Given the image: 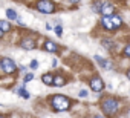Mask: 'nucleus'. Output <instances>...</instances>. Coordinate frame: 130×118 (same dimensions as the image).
<instances>
[{"instance_id": "12", "label": "nucleus", "mask_w": 130, "mask_h": 118, "mask_svg": "<svg viewBox=\"0 0 130 118\" xmlns=\"http://www.w3.org/2000/svg\"><path fill=\"white\" fill-rule=\"evenodd\" d=\"M9 28H11V25H9L6 20H2V22H0V34H5L6 31H9Z\"/></svg>"}, {"instance_id": "11", "label": "nucleus", "mask_w": 130, "mask_h": 118, "mask_svg": "<svg viewBox=\"0 0 130 118\" xmlns=\"http://www.w3.org/2000/svg\"><path fill=\"white\" fill-rule=\"evenodd\" d=\"M54 78H55V77H52L51 74H44V75L41 77V81H43L44 84H52V86H54Z\"/></svg>"}, {"instance_id": "20", "label": "nucleus", "mask_w": 130, "mask_h": 118, "mask_svg": "<svg viewBox=\"0 0 130 118\" xmlns=\"http://www.w3.org/2000/svg\"><path fill=\"white\" fill-rule=\"evenodd\" d=\"M80 97H81V98H86V97H87V91H86V89H81V91H80Z\"/></svg>"}, {"instance_id": "8", "label": "nucleus", "mask_w": 130, "mask_h": 118, "mask_svg": "<svg viewBox=\"0 0 130 118\" xmlns=\"http://www.w3.org/2000/svg\"><path fill=\"white\" fill-rule=\"evenodd\" d=\"M22 46H23V49L31 51V49H34V48H35V41H34L32 38H25V40L22 41Z\"/></svg>"}, {"instance_id": "25", "label": "nucleus", "mask_w": 130, "mask_h": 118, "mask_svg": "<svg viewBox=\"0 0 130 118\" xmlns=\"http://www.w3.org/2000/svg\"><path fill=\"white\" fill-rule=\"evenodd\" d=\"M2 118H5V116H2Z\"/></svg>"}, {"instance_id": "14", "label": "nucleus", "mask_w": 130, "mask_h": 118, "mask_svg": "<svg viewBox=\"0 0 130 118\" xmlns=\"http://www.w3.org/2000/svg\"><path fill=\"white\" fill-rule=\"evenodd\" d=\"M6 16H8V19H11V20H19L17 12H15L14 9H8V11H6Z\"/></svg>"}, {"instance_id": "1", "label": "nucleus", "mask_w": 130, "mask_h": 118, "mask_svg": "<svg viewBox=\"0 0 130 118\" xmlns=\"http://www.w3.org/2000/svg\"><path fill=\"white\" fill-rule=\"evenodd\" d=\"M51 104L55 110L61 112V110H68L71 107V101L68 97H64V95H54L52 100H51Z\"/></svg>"}, {"instance_id": "5", "label": "nucleus", "mask_w": 130, "mask_h": 118, "mask_svg": "<svg viewBox=\"0 0 130 118\" xmlns=\"http://www.w3.org/2000/svg\"><path fill=\"white\" fill-rule=\"evenodd\" d=\"M90 87H92V91H95V92H101V91L104 89V83H103V80H101L100 77H95V78H92V81H90Z\"/></svg>"}, {"instance_id": "18", "label": "nucleus", "mask_w": 130, "mask_h": 118, "mask_svg": "<svg viewBox=\"0 0 130 118\" xmlns=\"http://www.w3.org/2000/svg\"><path fill=\"white\" fill-rule=\"evenodd\" d=\"M55 32H57L58 37H61V34H63V28H61V25H57V26H55Z\"/></svg>"}, {"instance_id": "24", "label": "nucleus", "mask_w": 130, "mask_h": 118, "mask_svg": "<svg viewBox=\"0 0 130 118\" xmlns=\"http://www.w3.org/2000/svg\"><path fill=\"white\" fill-rule=\"evenodd\" d=\"M93 118H103V116H98V115H96V116H93Z\"/></svg>"}, {"instance_id": "4", "label": "nucleus", "mask_w": 130, "mask_h": 118, "mask_svg": "<svg viewBox=\"0 0 130 118\" xmlns=\"http://www.w3.org/2000/svg\"><path fill=\"white\" fill-rule=\"evenodd\" d=\"M37 9L41 14H51V12H54V3L49 2V0H43V2L37 3Z\"/></svg>"}, {"instance_id": "13", "label": "nucleus", "mask_w": 130, "mask_h": 118, "mask_svg": "<svg viewBox=\"0 0 130 118\" xmlns=\"http://www.w3.org/2000/svg\"><path fill=\"white\" fill-rule=\"evenodd\" d=\"M54 86H57V87L64 86V78H63L61 75H55V78H54Z\"/></svg>"}, {"instance_id": "9", "label": "nucleus", "mask_w": 130, "mask_h": 118, "mask_svg": "<svg viewBox=\"0 0 130 118\" xmlns=\"http://www.w3.org/2000/svg\"><path fill=\"white\" fill-rule=\"evenodd\" d=\"M101 12L104 14V17H112V12H113V6H112V5H109V3H104V6H103Z\"/></svg>"}, {"instance_id": "10", "label": "nucleus", "mask_w": 130, "mask_h": 118, "mask_svg": "<svg viewBox=\"0 0 130 118\" xmlns=\"http://www.w3.org/2000/svg\"><path fill=\"white\" fill-rule=\"evenodd\" d=\"M44 48H46V51H47V52H57V51H58V46H57L54 41H46Z\"/></svg>"}, {"instance_id": "3", "label": "nucleus", "mask_w": 130, "mask_h": 118, "mask_svg": "<svg viewBox=\"0 0 130 118\" xmlns=\"http://www.w3.org/2000/svg\"><path fill=\"white\" fill-rule=\"evenodd\" d=\"M0 66H2V71L5 74H12L15 71V63L14 60H11V58H2V63H0Z\"/></svg>"}, {"instance_id": "2", "label": "nucleus", "mask_w": 130, "mask_h": 118, "mask_svg": "<svg viewBox=\"0 0 130 118\" xmlns=\"http://www.w3.org/2000/svg\"><path fill=\"white\" fill-rule=\"evenodd\" d=\"M101 109H103V112H104L106 115H115L116 110H118V101H116L115 98L109 97V98H106V100L101 103Z\"/></svg>"}, {"instance_id": "22", "label": "nucleus", "mask_w": 130, "mask_h": 118, "mask_svg": "<svg viewBox=\"0 0 130 118\" xmlns=\"http://www.w3.org/2000/svg\"><path fill=\"white\" fill-rule=\"evenodd\" d=\"M31 68H32V69L38 68V62H37V60H32V62H31Z\"/></svg>"}, {"instance_id": "23", "label": "nucleus", "mask_w": 130, "mask_h": 118, "mask_svg": "<svg viewBox=\"0 0 130 118\" xmlns=\"http://www.w3.org/2000/svg\"><path fill=\"white\" fill-rule=\"evenodd\" d=\"M127 77H128V78H130V71H128V72H127Z\"/></svg>"}, {"instance_id": "17", "label": "nucleus", "mask_w": 130, "mask_h": 118, "mask_svg": "<svg viewBox=\"0 0 130 118\" xmlns=\"http://www.w3.org/2000/svg\"><path fill=\"white\" fill-rule=\"evenodd\" d=\"M101 43H103V46H104L106 49H110V48L113 46V43H112V41H109V40H103Z\"/></svg>"}, {"instance_id": "6", "label": "nucleus", "mask_w": 130, "mask_h": 118, "mask_svg": "<svg viewBox=\"0 0 130 118\" xmlns=\"http://www.w3.org/2000/svg\"><path fill=\"white\" fill-rule=\"evenodd\" d=\"M93 58H95V60L98 62V65H100V66H103V68H106V69H110V68H112V63H110L109 60H104L103 57H100V55H95Z\"/></svg>"}, {"instance_id": "21", "label": "nucleus", "mask_w": 130, "mask_h": 118, "mask_svg": "<svg viewBox=\"0 0 130 118\" xmlns=\"http://www.w3.org/2000/svg\"><path fill=\"white\" fill-rule=\"evenodd\" d=\"M124 55H125V57H130V45L125 46V49H124Z\"/></svg>"}, {"instance_id": "16", "label": "nucleus", "mask_w": 130, "mask_h": 118, "mask_svg": "<svg viewBox=\"0 0 130 118\" xmlns=\"http://www.w3.org/2000/svg\"><path fill=\"white\" fill-rule=\"evenodd\" d=\"M19 94H20V97H22V98H25V100H28V98L31 97V95H29V92H28V91H25L23 87H22V89H19Z\"/></svg>"}, {"instance_id": "7", "label": "nucleus", "mask_w": 130, "mask_h": 118, "mask_svg": "<svg viewBox=\"0 0 130 118\" xmlns=\"http://www.w3.org/2000/svg\"><path fill=\"white\" fill-rule=\"evenodd\" d=\"M101 25H103V28H104V29H115L113 22H112V17H103Z\"/></svg>"}, {"instance_id": "19", "label": "nucleus", "mask_w": 130, "mask_h": 118, "mask_svg": "<svg viewBox=\"0 0 130 118\" xmlns=\"http://www.w3.org/2000/svg\"><path fill=\"white\" fill-rule=\"evenodd\" d=\"M34 78V75L32 74H26V77H25V83H28V81H31Z\"/></svg>"}, {"instance_id": "15", "label": "nucleus", "mask_w": 130, "mask_h": 118, "mask_svg": "<svg viewBox=\"0 0 130 118\" xmlns=\"http://www.w3.org/2000/svg\"><path fill=\"white\" fill-rule=\"evenodd\" d=\"M112 22H113V26H115V28H118V26L122 25V23H121V19H119L118 16H112Z\"/></svg>"}]
</instances>
